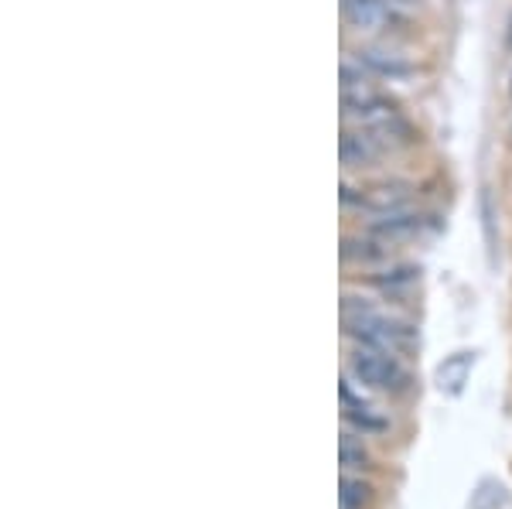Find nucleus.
<instances>
[{"mask_svg":"<svg viewBox=\"0 0 512 509\" xmlns=\"http://www.w3.org/2000/svg\"><path fill=\"white\" fill-rule=\"evenodd\" d=\"M342 325L345 332L355 335L362 346H373V349H383L390 356H400L414 346V328L396 322V318H386L369 305L366 298H352L345 294L342 298Z\"/></svg>","mask_w":512,"mask_h":509,"instance_id":"obj_1","label":"nucleus"},{"mask_svg":"<svg viewBox=\"0 0 512 509\" xmlns=\"http://www.w3.org/2000/svg\"><path fill=\"white\" fill-rule=\"evenodd\" d=\"M410 199H414V188H410L407 182H379V185L362 188V192H352V188H345L342 192L345 205H355V209L369 212V216H393V212H407Z\"/></svg>","mask_w":512,"mask_h":509,"instance_id":"obj_2","label":"nucleus"},{"mask_svg":"<svg viewBox=\"0 0 512 509\" xmlns=\"http://www.w3.org/2000/svg\"><path fill=\"white\" fill-rule=\"evenodd\" d=\"M352 373L373 390H396L407 380L403 366L396 363V356H390V352H383V349H373V346H359L352 352Z\"/></svg>","mask_w":512,"mask_h":509,"instance_id":"obj_3","label":"nucleus"},{"mask_svg":"<svg viewBox=\"0 0 512 509\" xmlns=\"http://www.w3.org/2000/svg\"><path fill=\"white\" fill-rule=\"evenodd\" d=\"M386 151V144L379 141L373 130H345L338 141V154H342L345 168H369L379 161V154Z\"/></svg>","mask_w":512,"mask_h":509,"instance_id":"obj_4","label":"nucleus"},{"mask_svg":"<svg viewBox=\"0 0 512 509\" xmlns=\"http://www.w3.org/2000/svg\"><path fill=\"white\" fill-rule=\"evenodd\" d=\"M427 229V216H414V212H393V216H379L373 226H369V236L383 240L386 246L396 243H410L417 240Z\"/></svg>","mask_w":512,"mask_h":509,"instance_id":"obj_5","label":"nucleus"},{"mask_svg":"<svg viewBox=\"0 0 512 509\" xmlns=\"http://www.w3.org/2000/svg\"><path fill=\"white\" fill-rule=\"evenodd\" d=\"M342 18L355 31H383L393 21V11L386 0H342Z\"/></svg>","mask_w":512,"mask_h":509,"instance_id":"obj_6","label":"nucleus"},{"mask_svg":"<svg viewBox=\"0 0 512 509\" xmlns=\"http://www.w3.org/2000/svg\"><path fill=\"white\" fill-rule=\"evenodd\" d=\"M390 257V246L376 236H345L342 240V260L345 264H359V267H373V264H383Z\"/></svg>","mask_w":512,"mask_h":509,"instance_id":"obj_7","label":"nucleus"},{"mask_svg":"<svg viewBox=\"0 0 512 509\" xmlns=\"http://www.w3.org/2000/svg\"><path fill=\"white\" fill-rule=\"evenodd\" d=\"M359 65L373 72V76H390V79H400V76H410V72H414V65L403 59V55L386 52V48H362Z\"/></svg>","mask_w":512,"mask_h":509,"instance_id":"obj_8","label":"nucleus"},{"mask_svg":"<svg viewBox=\"0 0 512 509\" xmlns=\"http://www.w3.org/2000/svg\"><path fill=\"white\" fill-rule=\"evenodd\" d=\"M472 366H475V352H458L454 359H448V363L437 369V383H441V390L461 393L468 373H472Z\"/></svg>","mask_w":512,"mask_h":509,"instance_id":"obj_9","label":"nucleus"},{"mask_svg":"<svg viewBox=\"0 0 512 509\" xmlns=\"http://www.w3.org/2000/svg\"><path fill=\"white\" fill-rule=\"evenodd\" d=\"M420 281V270L417 267H400V270H386L383 277H376V287L383 294H390V298H403V294H410Z\"/></svg>","mask_w":512,"mask_h":509,"instance_id":"obj_10","label":"nucleus"},{"mask_svg":"<svg viewBox=\"0 0 512 509\" xmlns=\"http://www.w3.org/2000/svg\"><path fill=\"white\" fill-rule=\"evenodd\" d=\"M338 458H342L345 469H366L369 465V451L362 448V441L355 434H342L338 441Z\"/></svg>","mask_w":512,"mask_h":509,"instance_id":"obj_11","label":"nucleus"},{"mask_svg":"<svg viewBox=\"0 0 512 509\" xmlns=\"http://www.w3.org/2000/svg\"><path fill=\"white\" fill-rule=\"evenodd\" d=\"M369 482H362V479H349L345 475L342 479V492H338V499H342V509H362L369 503Z\"/></svg>","mask_w":512,"mask_h":509,"instance_id":"obj_12","label":"nucleus"},{"mask_svg":"<svg viewBox=\"0 0 512 509\" xmlns=\"http://www.w3.org/2000/svg\"><path fill=\"white\" fill-rule=\"evenodd\" d=\"M506 41H509V48H512V21H509V35H506Z\"/></svg>","mask_w":512,"mask_h":509,"instance_id":"obj_13","label":"nucleus"},{"mask_svg":"<svg viewBox=\"0 0 512 509\" xmlns=\"http://www.w3.org/2000/svg\"><path fill=\"white\" fill-rule=\"evenodd\" d=\"M509 100H512V79H509Z\"/></svg>","mask_w":512,"mask_h":509,"instance_id":"obj_14","label":"nucleus"}]
</instances>
